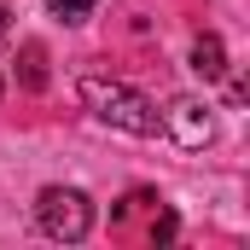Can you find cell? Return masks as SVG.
Segmentation results:
<instances>
[{"label": "cell", "mask_w": 250, "mask_h": 250, "mask_svg": "<svg viewBox=\"0 0 250 250\" xmlns=\"http://www.w3.org/2000/svg\"><path fill=\"white\" fill-rule=\"evenodd\" d=\"M82 105L99 117V123L123 128L134 140H151V134H163V111L140 93V87H128V82H105V76H82Z\"/></svg>", "instance_id": "6da1fadb"}, {"label": "cell", "mask_w": 250, "mask_h": 250, "mask_svg": "<svg viewBox=\"0 0 250 250\" xmlns=\"http://www.w3.org/2000/svg\"><path fill=\"white\" fill-rule=\"evenodd\" d=\"M35 221H41L47 239L76 245V239L93 233V198H87L82 187H41V198H35Z\"/></svg>", "instance_id": "7a4b0ae2"}, {"label": "cell", "mask_w": 250, "mask_h": 250, "mask_svg": "<svg viewBox=\"0 0 250 250\" xmlns=\"http://www.w3.org/2000/svg\"><path fill=\"white\" fill-rule=\"evenodd\" d=\"M163 134H169L181 151H204V146L215 140V117H209L204 99H175V105L163 111Z\"/></svg>", "instance_id": "3957f363"}, {"label": "cell", "mask_w": 250, "mask_h": 250, "mask_svg": "<svg viewBox=\"0 0 250 250\" xmlns=\"http://www.w3.org/2000/svg\"><path fill=\"white\" fill-rule=\"evenodd\" d=\"M192 76H204V82H221V76H227V47H221L215 29H204V35L192 41Z\"/></svg>", "instance_id": "277c9868"}, {"label": "cell", "mask_w": 250, "mask_h": 250, "mask_svg": "<svg viewBox=\"0 0 250 250\" xmlns=\"http://www.w3.org/2000/svg\"><path fill=\"white\" fill-rule=\"evenodd\" d=\"M18 82H23L29 93L47 87V53H41V41H23V53H18Z\"/></svg>", "instance_id": "5b68a950"}, {"label": "cell", "mask_w": 250, "mask_h": 250, "mask_svg": "<svg viewBox=\"0 0 250 250\" xmlns=\"http://www.w3.org/2000/svg\"><path fill=\"white\" fill-rule=\"evenodd\" d=\"M93 6H99V0H47V12H53V18H64V23L93 18Z\"/></svg>", "instance_id": "8992f818"}, {"label": "cell", "mask_w": 250, "mask_h": 250, "mask_svg": "<svg viewBox=\"0 0 250 250\" xmlns=\"http://www.w3.org/2000/svg\"><path fill=\"white\" fill-rule=\"evenodd\" d=\"M151 239H157V245H169V239H175V209H163V215H157V227H151Z\"/></svg>", "instance_id": "52a82bcc"}, {"label": "cell", "mask_w": 250, "mask_h": 250, "mask_svg": "<svg viewBox=\"0 0 250 250\" xmlns=\"http://www.w3.org/2000/svg\"><path fill=\"white\" fill-rule=\"evenodd\" d=\"M6 29H12V12H6V6H0V35H6Z\"/></svg>", "instance_id": "ba28073f"}]
</instances>
